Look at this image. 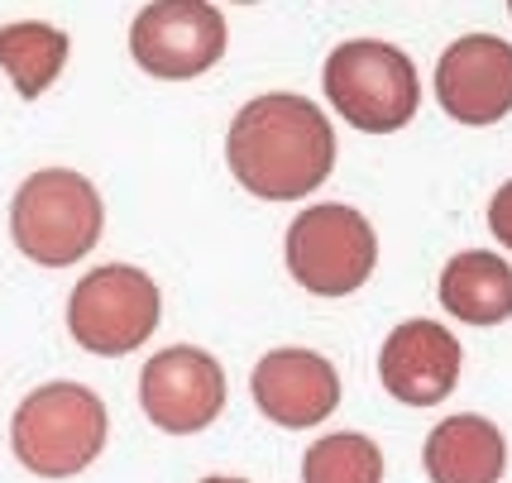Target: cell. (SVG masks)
Returning <instances> with one entry per match:
<instances>
[{
  "label": "cell",
  "mask_w": 512,
  "mask_h": 483,
  "mask_svg": "<svg viewBox=\"0 0 512 483\" xmlns=\"http://www.w3.org/2000/svg\"><path fill=\"white\" fill-rule=\"evenodd\" d=\"M225 163L235 182L264 201H297L335 168V130L307 96H254L225 134Z\"/></svg>",
  "instance_id": "obj_1"
},
{
  "label": "cell",
  "mask_w": 512,
  "mask_h": 483,
  "mask_svg": "<svg viewBox=\"0 0 512 483\" xmlns=\"http://www.w3.org/2000/svg\"><path fill=\"white\" fill-rule=\"evenodd\" d=\"M106 402L82 383H44L10 417V450L39 479H72L106 450Z\"/></svg>",
  "instance_id": "obj_2"
},
{
  "label": "cell",
  "mask_w": 512,
  "mask_h": 483,
  "mask_svg": "<svg viewBox=\"0 0 512 483\" xmlns=\"http://www.w3.org/2000/svg\"><path fill=\"white\" fill-rule=\"evenodd\" d=\"M101 225H106V211L96 187L72 168H44L24 177L10 201L15 249L44 268H67L87 259L101 240Z\"/></svg>",
  "instance_id": "obj_3"
},
{
  "label": "cell",
  "mask_w": 512,
  "mask_h": 483,
  "mask_svg": "<svg viewBox=\"0 0 512 483\" xmlns=\"http://www.w3.org/2000/svg\"><path fill=\"white\" fill-rule=\"evenodd\" d=\"M326 96L331 106L364 134H393L402 130L417 101H422V82H417V67L412 58L393 44L379 39H350L326 58Z\"/></svg>",
  "instance_id": "obj_4"
},
{
  "label": "cell",
  "mask_w": 512,
  "mask_h": 483,
  "mask_svg": "<svg viewBox=\"0 0 512 483\" xmlns=\"http://www.w3.org/2000/svg\"><path fill=\"white\" fill-rule=\"evenodd\" d=\"M379 264L374 225L355 206H307L288 225V273L316 297H350Z\"/></svg>",
  "instance_id": "obj_5"
},
{
  "label": "cell",
  "mask_w": 512,
  "mask_h": 483,
  "mask_svg": "<svg viewBox=\"0 0 512 483\" xmlns=\"http://www.w3.org/2000/svg\"><path fill=\"white\" fill-rule=\"evenodd\" d=\"M158 287L144 268L106 264L72 287L67 330L91 354H130L158 330Z\"/></svg>",
  "instance_id": "obj_6"
},
{
  "label": "cell",
  "mask_w": 512,
  "mask_h": 483,
  "mask_svg": "<svg viewBox=\"0 0 512 483\" xmlns=\"http://www.w3.org/2000/svg\"><path fill=\"white\" fill-rule=\"evenodd\" d=\"M130 53L149 77L187 82L225 58V15L201 0H158L130 24Z\"/></svg>",
  "instance_id": "obj_7"
},
{
  "label": "cell",
  "mask_w": 512,
  "mask_h": 483,
  "mask_svg": "<svg viewBox=\"0 0 512 483\" xmlns=\"http://www.w3.org/2000/svg\"><path fill=\"white\" fill-rule=\"evenodd\" d=\"M139 407L168 436H197L225 407V369L197 345L158 350L139 374Z\"/></svg>",
  "instance_id": "obj_8"
},
{
  "label": "cell",
  "mask_w": 512,
  "mask_h": 483,
  "mask_svg": "<svg viewBox=\"0 0 512 483\" xmlns=\"http://www.w3.org/2000/svg\"><path fill=\"white\" fill-rule=\"evenodd\" d=\"M436 101L460 125H493L512 110V48L493 34H465L436 63Z\"/></svg>",
  "instance_id": "obj_9"
},
{
  "label": "cell",
  "mask_w": 512,
  "mask_h": 483,
  "mask_svg": "<svg viewBox=\"0 0 512 483\" xmlns=\"http://www.w3.org/2000/svg\"><path fill=\"white\" fill-rule=\"evenodd\" d=\"M460 340L436 321H402L379 354V378L383 388L407 402V407H436L446 402L450 388L460 383Z\"/></svg>",
  "instance_id": "obj_10"
},
{
  "label": "cell",
  "mask_w": 512,
  "mask_h": 483,
  "mask_svg": "<svg viewBox=\"0 0 512 483\" xmlns=\"http://www.w3.org/2000/svg\"><path fill=\"white\" fill-rule=\"evenodd\" d=\"M249 388L259 412L288 431L316 426L340 407V374L312 350H268L254 364Z\"/></svg>",
  "instance_id": "obj_11"
},
{
  "label": "cell",
  "mask_w": 512,
  "mask_h": 483,
  "mask_svg": "<svg viewBox=\"0 0 512 483\" xmlns=\"http://www.w3.org/2000/svg\"><path fill=\"white\" fill-rule=\"evenodd\" d=\"M508 464V440L489 417H446L426 436L431 483H498Z\"/></svg>",
  "instance_id": "obj_12"
},
{
  "label": "cell",
  "mask_w": 512,
  "mask_h": 483,
  "mask_svg": "<svg viewBox=\"0 0 512 483\" xmlns=\"http://www.w3.org/2000/svg\"><path fill=\"white\" fill-rule=\"evenodd\" d=\"M441 307L465 326H498L512 316V264L484 249L455 254L441 273Z\"/></svg>",
  "instance_id": "obj_13"
},
{
  "label": "cell",
  "mask_w": 512,
  "mask_h": 483,
  "mask_svg": "<svg viewBox=\"0 0 512 483\" xmlns=\"http://www.w3.org/2000/svg\"><path fill=\"white\" fill-rule=\"evenodd\" d=\"M67 63V34L58 24L44 20H20V24H0V67L15 82L24 101L44 96L58 72Z\"/></svg>",
  "instance_id": "obj_14"
},
{
  "label": "cell",
  "mask_w": 512,
  "mask_h": 483,
  "mask_svg": "<svg viewBox=\"0 0 512 483\" xmlns=\"http://www.w3.org/2000/svg\"><path fill=\"white\" fill-rule=\"evenodd\" d=\"M302 483H383V450L359 431H335L307 450Z\"/></svg>",
  "instance_id": "obj_15"
},
{
  "label": "cell",
  "mask_w": 512,
  "mask_h": 483,
  "mask_svg": "<svg viewBox=\"0 0 512 483\" xmlns=\"http://www.w3.org/2000/svg\"><path fill=\"white\" fill-rule=\"evenodd\" d=\"M489 230L498 235V244H508L512 249V182H503L498 197L489 201Z\"/></svg>",
  "instance_id": "obj_16"
},
{
  "label": "cell",
  "mask_w": 512,
  "mask_h": 483,
  "mask_svg": "<svg viewBox=\"0 0 512 483\" xmlns=\"http://www.w3.org/2000/svg\"><path fill=\"white\" fill-rule=\"evenodd\" d=\"M201 483H249V479H201Z\"/></svg>",
  "instance_id": "obj_17"
}]
</instances>
